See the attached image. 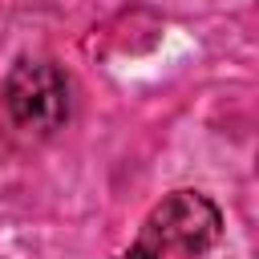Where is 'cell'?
<instances>
[{"mask_svg":"<svg viewBox=\"0 0 259 259\" xmlns=\"http://www.w3.org/2000/svg\"><path fill=\"white\" fill-rule=\"evenodd\" d=\"M113 259H162V255H154L150 247H142V243H130L125 251H117Z\"/></svg>","mask_w":259,"mask_h":259,"instance_id":"cell-3","label":"cell"},{"mask_svg":"<svg viewBox=\"0 0 259 259\" xmlns=\"http://www.w3.org/2000/svg\"><path fill=\"white\" fill-rule=\"evenodd\" d=\"M0 101L8 121L24 138H53L73 113L69 77L49 57H20L0 85Z\"/></svg>","mask_w":259,"mask_h":259,"instance_id":"cell-1","label":"cell"},{"mask_svg":"<svg viewBox=\"0 0 259 259\" xmlns=\"http://www.w3.org/2000/svg\"><path fill=\"white\" fill-rule=\"evenodd\" d=\"M223 235V210L202 190H170L142 223L138 243L154 255H178L194 259L206 255Z\"/></svg>","mask_w":259,"mask_h":259,"instance_id":"cell-2","label":"cell"}]
</instances>
